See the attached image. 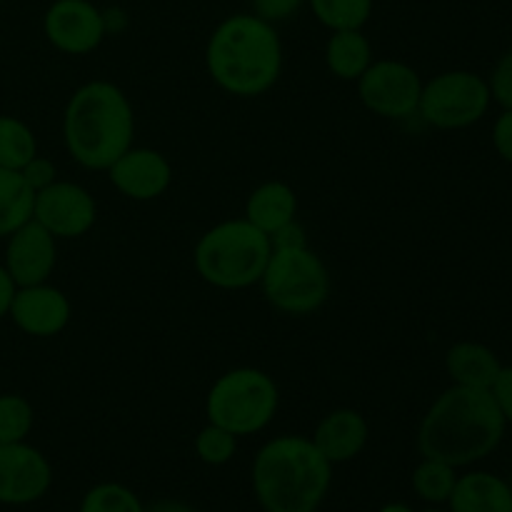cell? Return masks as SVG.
<instances>
[{"label": "cell", "instance_id": "23", "mask_svg": "<svg viewBox=\"0 0 512 512\" xmlns=\"http://www.w3.org/2000/svg\"><path fill=\"white\" fill-rule=\"evenodd\" d=\"M375 0H308L320 25L333 30H363L373 15Z\"/></svg>", "mask_w": 512, "mask_h": 512}, {"label": "cell", "instance_id": "24", "mask_svg": "<svg viewBox=\"0 0 512 512\" xmlns=\"http://www.w3.org/2000/svg\"><path fill=\"white\" fill-rule=\"evenodd\" d=\"M458 468L443 463V460L423 458V463L413 473V490L420 500L430 505L448 503L453 495L455 483H458Z\"/></svg>", "mask_w": 512, "mask_h": 512}, {"label": "cell", "instance_id": "31", "mask_svg": "<svg viewBox=\"0 0 512 512\" xmlns=\"http://www.w3.org/2000/svg\"><path fill=\"white\" fill-rule=\"evenodd\" d=\"M493 148L505 163L512 165V110H503L493 123Z\"/></svg>", "mask_w": 512, "mask_h": 512}, {"label": "cell", "instance_id": "9", "mask_svg": "<svg viewBox=\"0 0 512 512\" xmlns=\"http://www.w3.org/2000/svg\"><path fill=\"white\" fill-rule=\"evenodd\" d=\"M423 80L418 70L400 60H373L358 78V95L370 113L403 120L418 113Z\"/></svg>", "mask_w": 512, "mask_h": 512}, {"label": "cell", "instance_id": "19", "mask_svg": "<svg viewBox=\"0 0 512 512\" xmlns=\"http://www.w3.org/2000/svg\"><path fill=\"white\" fill-rule=\"evenodd\" d=\"M295 215H298V195L283 180H268L258 185L245 203V220L263 230L268 238L283 225L293 223Z\"/></svg>", "mask_w": 512, "mask_h": 512}, {"label": "cell", "instance_id": "10", "mask_svg": "<svg viewBox=\"0 0 512 512\" xmlns=\"http://www.w3.org/2000/svg\"><path fill=\"white\" fill-rule=\"evenodd\" d=\"M33 220L43 225L55 240L83 238L98 220L95 198L78 183L55 180L35 193Z\"/></svg>", "mask_w": 512, "mask_h": 512}, {"label": "cell", "instance_id": "25", "mask_svg": "<svg viewBox=\"0 0 512 512\" xmlns=\"http://www.w3.org/2000/svg\"><path fill=\"white\" fill-rule=\"evenodd\" d=\"M35 425V410L28 398L18 393L0 395V445L23 443Z\"/></svg>", "mask_w": 512, "mask_h": 512}, {"label": "cell", "instance_id": "28", "mask_svg": "<svg viewBox=\"0 0 512 512\" xmlns=\"http://www.w3.org/2000/svg\"><path fill=\"white\" fill-rule=\"evenodd\" d=\"M490 98L500 105L503 110H512V48L500 55L495 63L493 73L488 78Z\"/></svg>", "mask_w": 512, "mask_h": 512}, {"label": "cell", "instance_id": "36", "mask_svg": "<svg viewBox=\"0 0 512 512\" xmlns=\"http://www.w3.org/2000/svg\"><path fill=\"white\" fill-rule=\"evenodd\" d=\"M380 512H413V510L403 503H395V505H388V508H383Z\"/></svg>", "mask_w": 512, "mask_h": 512}, {"label": "cell", "instance_id": "1", "mask_svg": "<svg viewBox=\"0 0 512 512\" xmlns=\"http://www.w3.org/2000/svg\"><path fill=\"white\" fill-rule=\"evenodd\" d=\"M505 418L490 390L450 385L435 398L418 428L423 458L465 468L485 460L505 438Z\"/></svg>", "mask_w": 512, "mask_h": 512}, {"label": "cell", "instance_id": "33", "mask_svg": "<svg viewBox=\"0 0 512 512\" xmlns=\"http://www.w3.org/2000/svg\"><path fill=\"white\" fill-rule=\"evenodd\" d=\"M270 243H273V248H303V245H308V235H305V228L295 218L293 223L283 225L278 233L270 235Z\"/></svg>", "mask_w": 512, "mask_h": 512}, {"label": "cell", "instance_id": "8", "mask_svg": "<svg viewBox=\"0 0 512 512\" xmlns=\"http://www.w3.org/2000/svg\"><path fill=\"white\" fill-rule=\"evenodd\" d=\"M490 103L488 80L473 70H445L423 83L418 115L438 130H463L485 118Z\"/></svg>", "mask_w": 512, "mask_h": 512}, {"label": "cell", "instance_id": "7", "mask_svg": "<svg viewBox=\"0 0 512 512\" xmlns=\"http://www.w3.org/2000/svg\"><path fill=\"white\" fill-rule=\"evenodd\" d=\"M258 285L278 313L295 318L315 313L330 298L328 265L310 250V245L273 248Z\"/></svg>", "mask_w": 512, "mask_h": 512}, {"label": "cell", "instance_id": "27", "mask_svg": "<svg viewBox=\"0 0 512 512\" xmlns=\"http://www.w3.org/2000/svg\"><path fill=\"white\" fill-rule=\"evenodd\" d=\"M235 450H238V438L220 425L208 423L195 435V455L205 465L230 463L235 458Z\"/></svg>", "mask_w": 512, "mask_h": 512}, {"label": "cell", "instance_id": "35", "mask_svg": "<svg viewBox=\"0 0 512 512\" xmlns=\"http://www.w3.org/2000/svg\"><path fill=\"white\" fill-rule=\"evenodd\" d=\"M145 512H195L190 505L180 503V500H158L155 505L145 508Z\"/></svg>", "mask_w": 512, "mask_h": 512}, {"label": "cell", "instance_id": "2", "mask_svg": "<svg viewBox=\"0 0 512 512\" xmlns=\"http://www.w3.org/2000/svg\"><path fill=\"white\" fill-rule=\"evenodd\" d=\"M205 68L213 83L235 98L268 93L283 73L278 30L253 13L230 15L210 33Z\"/></svg>", "mask_w": 512, "mask_h": 512}, {"label": "cell", "instance_id": "37", "mask_svg": "<svg viewBox=\"0 0 512 512\" xmlns=\"http://www.w3.org/2000/svg\"><path fill=\"white\" fill-rule=\"evenodd\" d=\"M428 512H440V510H428Z\"/></svg>", "mask_w": 512, "mask_h": 512}, {"label": "cell", "instance_id": "18", "mask_svg": "<svg viewBox=\"0 0 512 512\" xmlns=\"http://www.w3.org/2000/svg\"><path fill=\"white\" fill-rule=\"evenodd\" d=\"M445 370H448L453 385L490 390L503 370V363L488 345L460 340L445 353Z\"/></svg>", "mask_w": 512, "mask_h": 512}, {"label": "cell", "instance_id": "15", "mask_svg": "<svg viewBox=\"0 0 512 512\" xmlns=\"http://www.w3.org/2000/svg\"><path fill=\"white\" fill-rule=\"evenodd\" d=\"M108 178L120 195L135 203L160 198L173 183V165L160 150L128 148L108 170Z\"/></svg>", "mask_w": 512, "mask_h": 512}, {"label": "cell", "instance_id": "13", "mask_svg": "<svg viewBox=\"0 0 512 512\" xmlns=\"http://www.w3.org/2000/svg\"><path fill=\"white\" fill-rule=\"evenodd\" d=\"M70 315L73 308L68 295L50 283L15 288L8 310V318L13 320L15 328L30 338H55L68 328Z\"/></svg>", "mask_w": 512, "mask_h": 512}, {"label": "cell", "instance_id": "20", "mask_svg": "<svg viewBox=\"0 0 512 512\" xmlns=\"http://www.w3.org/2000/svg\"><path fill=\"white\" fill-rule=\"evenodd\" d=\"M373 63V45L363 30H333L325 43V65L330 75L345 83H358Z\"/></svg>", "mask_w": 512, "mask_h": 512}, {"label": "cell", "instance_id": "22", "mask_svg": "<svg viewBox=\"0 0 512 512\" xmlns=\"http://www.w3.org/2000/svg\"><path fill=\"white\" fill-rule=\"evenodd\" d=\"M38 155L33 128L15 115H0V168L23 170Z\"/></svg>", "mask_w": 512, "mask_h": 512}, {"label": "cell", "instance_id": "5", "mask_svg": "<svg viewBox=\"0 0 512 512\" xmlns=\"http://www.w3.org/2000/svg\"><path fill=\"white\" fill-rule=\"evenodd\" d=\"M273 243L245 218L223 220L200 235L193 263L200 278L218 290H245L260 283Z\"/></svg>", "mask_w": 512, "mask_h": 512}, {"label": "cell", "instance_id": "11", "mask_svg": "<svg viewBox=\"0 0 512 512\" xmlns=\"http://www.w3.org/2000/svg\"><path fill=\"white\" fill-rule=\"evenodd\" d=\"M45 40L65 55H88L100 48L108 25L90 0H53L43 15Z\"/></svg>", "mask_w": 512, "mask_h": 512}, {"label": "cell", "instance_id": "3", "mask_svg": "<svg viewBox=\"0 0 512 512\" xmlns=\"http://www.w3.org/2000/svg\"><path fill=\"white\" fill-rule=\"evenodd\" d=\"M135 110L110 80H90L70 95L63 113V140L70 158L88 170H108L133 148Z\"/></svg>", "mask_w": 512, "mask_h": 512}, {"label": "cell", "instance_id": "17", "mask_svg": "<svg viewBox=\"0 0 512 512\" xmlns=\"http://www.w3.org/2000/svg\"><path fill=\"white\" fill-rule=\"evenodd\" d=\"M448 505L450 512H512V488L500 475L473 470L458 475Z\"/></svg>", "mask_w": 512, "mask_h": 512}, {"label": "cell", "instance_id": "32", "mask_svg": "<svg viewBox=\"0 0 512 512\" xmlns=\"http://www.w3.org/2000/svg\"><path fill=\"white\" fill-rule=\"evenodd\" d=\"M490 393H493L505 423L512 425V365H503V370H500L498 380L493 383Z\"/></svg>", "mask_w": 512, "mask_h": 512}, {"label": "cell", "instance_id": "6", "mask_svg": "<svg viewBox=\"0 0 512 512\" xmlns=\"http://www.w3.org/2000/svg\"><path fill=\"white\" fill-rule=\"evenodd\" d=\"M278 405V385L265 370L233 368L208 390L205 415L208 423L230 430L235 438H248L268 428Z\"/></svg>", "mask_w": 512, "mask_h": 512}, {"label": "cell", "instance_id": "12", "mask_svg": "<svg viewBox=\"0 0 512 512\" xmlns=\"http://www.w3.org/2000/svg\"><path fill=\"white\" fill-rule=\"evenodd\" d=\"M53 485V468L38 448L23 443L0 445V505L38 503Z\"/></svg>", "mask_w": 512, "mask_h": 512}, {"label": "cell", "instance_id": "34", "mask_svg": "<svg viewBox=\"0 0 512 512\" xmlns=\"http://www.w3.org/2000/svg\"><path fill=\"white\" fill-rule=\"evenodd\" d=\"M13 295H15L13 278L8 275L5 265L0 263V320L8 318V310H10V303H13Z\"/></svg>", "mask_w": 512, "mask_h": 512}, {"label": "cell", "instance_id": "30", "mask_svg": "<svg viewBox=\"0 0 512 512\" xmlns=\"http://www.w3.org/2000/svg\"><path fill=\"white\" fill-rule=\"evenodd\" d=\"M20 173H23L25 183H28L35 193L43 188H48V185H53L55 180H58L55 178V175H58L55 163L50 158H43V155H35V158L30 160L23 170H20Z\"/></svg>", "mask_w": 512, "mask_h": 512}, {"label": "cell", "instance_id": "14", "mask_svg": "<svg viewBox=\"0 0 512 512\" xmlns=\"http://www.w3.org/2000/svg\"><path fill=\"white\" fill-rule=\"evenodd\" d=\"M5 240L8 243H5L3 265L15 288L48 283L58 263V240L35 220L20 225Z\"/></svg>", "mask_w": 512, "mask_h": 512}, {"label": "cell", "instance_id": "29", "mask_svg": "<svg viewBox=\"0 0 512 512\" xmlns=\"http://www.w3.org/2000/svg\"><path fill=\"white\" fill-rule=\"evenodd\" d=\"M305 0H250L253 5V15H258L260 20L270 25H278L283 20H290L300 8H303Z\"/></svg>", "mask_w": 512, "mask_h": 512}, {"label": "cell", "instance_id": "26", "mask_svg": "<svg viewBox=\"0 0 512 512\" xmlns=\"http://www.w3.org/2000/svg\"><path fill=\"white\" fill-rule=\"evenodd\" d=\"M80 512H145L138 495L120 483H100L85 493Z\"/></svg>", "mask_w": 512, "mask_h": 512}, {"label": "cell", "instance_id": "21", "mask_svg": "<svg viewBox=\"0 0 512 512\" xmlns=\"http://www.w3.org/2000/svg\"><path fill=\"white\" fill-rule=\"evenodd\" d=\"M35 190L25 183L20 170L0 168V238L33 220Z\"/></svg>", "mask_w": 512, "mask_h": 512}, {"label": "cell", "instance_id": "16", "mask_svg": "<svg viewBox=\"0 0 512 512\" xmlns=\"http://www.w3.org/2000/svg\"><path fill=\"white\" fill-rule=\"evenodd\" d=\"M368 435L370 428L363 413L353 408H338L320 420L310 440L330 465H340L363 453V448L368 445Z\"/></svg>", "mask_w": 512, "mask_h": 512}, {"label": "cell", "instance_id": "4", "mask_svg": "<svg viewBox=\"0 0 512 512\" xmlns=\"http://www.w3.org/2000/svg\"><path fill=\"white\" fill-rule=\"evenodd\" d=\"M333 480V465L303 435H278L253 460V493L265 512H315Z\"/></svg>", "mask_w": 512, "mask_h": 512}]
</instances>
